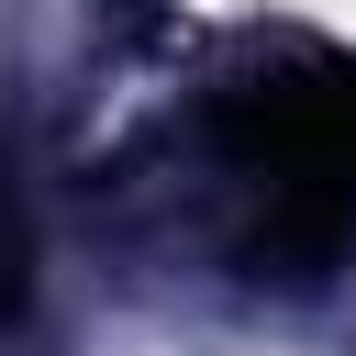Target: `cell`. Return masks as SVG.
I'll list each match as a JSON object with an SVG mask.
<instances>
[{"instance_id":"6da1fadb","label":"cell","mask_w":356,"mask_h":356,"mask_svg":"<svg viewBox=\"0 0 356 356\" xmlns=\"http://www.w3.org/2000/svg\"><path fill=\"white\" fill-rule=\"evenodd\" d=\"M211 167L256 278H334L356 256V56L289 44L211 100Z\"/></svg>"},{"instance_id":"7a4b0ae2","label":"cell","mask_w":356,"mask_h":356,"mask_svg":"<svg viewBox=\"0 0 356 356\" xmlns=\"http://www.w3.org/2000/svg\"><path fill=\"white\" fill-rule=\"evenodd\" d=\"M33 289V222H22V200H11V167H0V312Z\"/></svg>"}]
</instances>
